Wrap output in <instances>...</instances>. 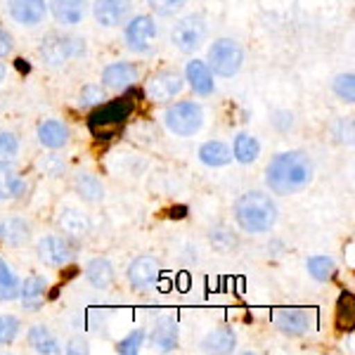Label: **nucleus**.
<instances>
[{"label": "nucleus", "instance_id": "473e14b6", "mask_svg": "<svg viewBox=\"0 0 355 355\" xmlns=\"http://www.w3.org/2000/svg\"><path fill=\"white\" fill-rule=\"evenodd\" d=\"M142 343H145V331L142 329H133L125 339L119 341L116 351L121 355H135L142 351Z\"/></svg>", "mask_w": 355, "mask_h": 355}, {"label": "nucleus", "instance_id": "dca6fc26", "mask_svg": "<svg viewBox=\"0 0 355 355\" xmlns=\"http://www.w3.org/2000/svg\"><path fill=\"white\" fill-rule=\"evenodd\" d=\"M185 81H190V88L194 90L197 95H211L216 90V81H214V73L206 62L202 60H192L187 62L185 67Z\"/></svg>", "mask_w": 355, "mask_h": 355}, {"label": "nucleus", "instance_id": "b1692460", "mask_svg": "<svg viewBox=\"0 0 355 355\" xmlns=\"http://www.w3.org/2000/svg\"><path fill=\"white\" fill-rule=\"evenodd\" d=\"M199 162L211 168H220L232 162V150L220 140H209L199 147Z\"/></svg>", "mask_w": 355, "mask_h": 355}, {"label": "nucleus", "instance_id": "f704fd0d", "mask_svg": "<svg viewBox=\"0 0 355 355\" xmlns=\"http://www.w3.org/2000/svg\"><path fill=\"white\" fill-rule=\"evenodd\" d=\"M19 334V320L15 315H0V343H12Z\"/></svg>", "mask_w": 355, "mask_h": 355}, {"label": "nucleus", "instance_id": "6e6552de", "mask_svg": "<svg viewBox=\"0 0 355 355\" xmlns=\"http://www.w3.org/2000/svg\"><path fill=\"white\" fill-rule=\"evenodd\" d=\"M157 41V21L150 15H137L125 24V43L133 53H150Z\"/></svg>", "mask_w": 355, "mask_h": 355}, {"label": "nucleus", "instance_id": "ea45409f", "mask_svg": "<svg viewBox=\"0 0 355 355\" xmlns=\"http://www.w3.org/2000/svg\"><path fill=\"white\" fill-rule=\"evenodd\" d=\"M41 168L48 175H60L64 171V159H60L57 154H48L45 159H41Z\"/></svg>", "mask_w": 355, "mask_h": 355}, {"label": "nucleus", "instance_id": "20e7f679", "mask_svg": "<svg viewBox=\"0 0 355 355\" xmlns=\"http://www.w3.org/2000/svg\"><path fill=\"white\" fill-rule=\"evenodd\" d=\"M206 64H209L211 73H216V76H223V78L234 76L244 64L242 45L237 41H232V38H218V41L209 48V62H206Z\"/></svg>", "mask_w": 355, "mask_h": 355}, {"label": "nucleus", "instance_id": "72a5a7b5", "mask_svg": "<svg viewBox=\"0 0 355 355\" xmlns=\"http://www.w3.org/2000/svg\"><path fill=\"white\" fill-rule=\"evenodd\" d=\"M334 93L343 102H353L355 100V76H353V73H341V76H336Z\"/></svg>", "mask_w": 355, "mask_h": 355}, {"label": "nucleus", "instance_id": "f03ea898", "mask_svg": "<svg viewBox=\"0 0 355 355\" xmlns=\"http://www.w3.org/2000/svg\"><path fill=\"white\" fill-rule=\"evenodd\" d=\"M234 220L249 234L270 232L277 223V204L270 194L263 192H246L234 202Z\"/></svg>", "mask_w": 355, "mask_h": 355}, {"label": "nucleus", "instance_id": "a211bd4d", "mask_svg": "<svg viewBox=\"0 0 355 355\" xmlns=\"http://www.w3.org/2000/svg\"><path fill=\"white\" fill-rule=\"evenodd\" d=\"M85 10H88L85 0H50V12H53L55 19L64 26L81 24Z\"/></svg>", "mask_w": 355, "mask_h": 355}, {"label": "nucleus", "instance_id": "e433bc0d", "mask_svg": "<svg viewBox=\"0 0 355 355\" xmlns=\"http://www.w3.org/2000/svg\"><path fill=\"white\" fill-rule=\"evenodd\" d=\"M211 244L220 251H230L234 249L237 239H234V234L230 230H225V227H216V230H211Z\"/></svg>", "mask_w": 355, "mask_h": 355}, {"label": "nucleus", "instance_id": "1a4fd4ad", "mask_svg": "<svg viewBox=\"0 0 355 355\" xmlns=\"http://www.w3.org/2000/svg\"><path fill=\"white\" fill-rule=\"evenodd\" d=\"M73 256H76V246L71 244V239L67 234H48V237H43L38 242V259L45 266L62 268L67 263H71Z\"/></svg>", "mask_w": 355, "mask_h": 355}, {"label": "nucleus", "instance_id": "6ab92c4d", "mask_svg": "<svg viewBox=\"0 0 355 355\" xmlns=\"http://www.w3.org/2000/svg\"><path fill=\"white\" fill-rule=\"evenodd\" d=\"M57 225H60V230L64 232L69 239L85 237V234L90 232L88 216L78 209H71V206H67V209L60 211V216H57Z\"/></svg>", "mask_w": 355, "mask_h": 355}, {"label": "nucleus", "instance_id": "ddd939ff", "mask_svg": "<svg viewBox=\"0 0 355 355\" xmlns=\"http://www.w3.org/2000/svg\"><path fill=\"white\" fill-rule=\"evenodd\" d=\"M130 0H95L93 5V15L97 19V24L112 28L125 21V17L130 15Z\"/></svg>", "mask_w": 355, "mask_h": 355}, {"label": "nucleus", "instance_id": "2eb2a0df", "mask_svg": "<svg viewBox=\"0 0 355 355\" xmlns=\"http://www.w3.org/2000/svg\"><path fill=\"white\" fill-rule=\"evenodd\" d=\"M137 76H140V67L133 62H114L102 71V83L112 90H125L137 81Z\"/></svg>", "mask_w": 355, "mask_h": 355}, {"label": "nucleus", "instance_id": "0eeeda50", "mask_svg": "<svg viewBox=\"0 0 355 355\" xmlns=\"http://www.w3.org/2000/svg\"><path fill=\"white\" fill-rule=\"evenodd\" d=\"M171 41L180 53L192 55L206 41V21L199 15H187L175 21L173 31H171Z\"/></svg>", "mask_w": 355, "mask_h": 355}, {"label": "nucleus", "instance_id": "4468645a", "mask_svg": "<svg viewBox=\"0 0 355 355\" xmlns=\"http://www.w3.org/2000/svg\"><path fill=\"white\" fill-rule=\"evenodd\" d=\"M275 327L287 336H301L311 329V315L303 308H282L275 313Z\"/></svg>", "mask_w": 355, "mask_h": 355}, {"label": "nucleus", "instance_id": "bb28decb", "mask_svg": "<svg viewBox=\"0 0 355 355\" xmlns=\"http://www.w3.org/2000/svg\"><path fill=\"white\" fill-rule=\"evenodd\" d=\"M85 279L95 289H107L114 282V266L107 259H93L85 266Z\"/></svg>", "mask_w": 355, "mask_h": 355}, {"label": "nucleus", "instance_id": "412c9836", "mask_svg": "<svg viewBox=\"0 0 355 355\" xmlns=\"http://www.w3.org/2000/svg\"><path fill=\"white\" fill-rule=\"evenodd\" d=\"M38 142L48 150H62L69 142V128L67 123L57 121V119H48L38 125Z\"/></svg>", "mask_w": 355, "mask_h": 355}, {"label": "nucleus", "instance_id": "c85d7f7f", "mask_svg": "<svg viewBox=\"0 0 355 355\" xmlns=\"http://www.w3.org/2000/svg\"><path fill=\"white\" fill-rule=\"evenodd\" d=\"M73 185H76V192L83 202L97 204L105 199V187H102L100 178H95L90 173H81V175H76V182H73Z\"/></svg>", "mask_w": 355, "mask_h": 355}, {"label": "nucleus", "instance_id": "423d86ee", "mask_svg": "<svg viewBox=\"0 0 355 355\" xmlns=\"http://www.w3.org/2000/svg\"><path fill=\"white\" fill-rule=\"evenodd\" d=\"M41 57L48 67H62L69 60H76L85 53V41L73 36H60V33H50L41 43Z\"/></svg>", "mask_w": 355, "mask_h": 355}, {"label": "nucleus", "instance_id": "a878e982", "mask_svg": "<svg viewBox=\"0 0 355 355\" xmlns=\"http://www.w3.org/2000/svg\"><path fill=\"white\" fill-rule=\"evenodd\" d=\"M237 348V336H234L232 327H218L202 341L204 353H234Z\"/></svg>", "mask_w": 355, "mask_h": 355}, {"label": "nucleus", "instance_id": "5701e85b", "mask_svg": "<svg viewBox=\"0 0 355 355\" xmlns=\"http://www.w3.org/2000/svg\"><path fill=\"white\" fill-rule=\"evenodd\" d=\"M31 239V227L24 218H3L0 220V242L10 246H21Z\"/></svg>", "mask_w": 355, "mask_h": 355}, {"label": "nucleus", "instance_id": "aec40b11", "mask_svg": "<svg viewBox=\"0 0 355 355\" xmlns=\"http://www.w3.org/2000/svg\"><path fill=\"white\" fill-rule=\"evenodd\" d=\"M26 192V182L24 178H19L17 168L8 159L0 162V202L5 199H17Z\"/></svg>", "mask_w": 355, "mask_h": 355}, {"label": "nucleus", "instance_id": "39448f33", "mask_svg": "<svg viewBox=\"0 0 355 355\" xmlns=\"http://www.w3.org/2000/svg\"><path fill=\"white\" fill-rule=\"evenodd\" d=\"M166 128L178 137H192L194 133H199L204 123V112L197 102H175L171 105L164 114Z\"/></svg>", "mask_w": 355, "mask_h": 355}, {"label": "nucleus", "instance_id": "9d476101", "mask_svg": "<svg viewBox=\"0 0 355 355\" xmlns=\"http://www.w3.org/2000/svg\"><path fill=\"white\" fill-rule=\"evenodd\" d=\"M185 88V78L178 71H159L147 81L145 85V95L152 102H168L182 93Z\"/></svg>", "mask_w": 355, "mask_h": 355}, {"label": "nucleus", "instance_id": "4c0bfd02", "mask_svg": "<svg viewBox=\"0 0 355 355\" xmlns=\"http://www.w3.org/2000/svg\"><path fill=\"white\" fill-rule=\"evenodd\" d=\"M19 152V140H17L15 133H8V130H0V159H12Z\"/></svg>", "mask_w": 355, "mask_h": 355}, {"label": "nucleus", "instance_id": "7c9ffc66", "mask_svg": "<svg viewBox=\"0 0 355 355\" xmlns=\"http://www.w3.org/2000/svg\"><path fill=\"white\" fill-rule=\"evenodd\" d=\"M306 268H308V272H311V277L318 279V282H329L336 275V266L329 256H311Z\"/></svg>", "mask_w": 355, "mask_h": 355}, {"label": "nucleus", "instance_id": "393cba45", "mask_svg": "<svg viewBox=\"0 0 355 355\" xmlns=\"http://www.w3.org/2000/svg\"><path fill=\"white\" fill-rule=\"evenodd\" d=\"M26 341L31 346L33 353H41V355H53V353H60V341L55 339V334L50 331L48 327L43 324H33L26 334Z\"/></svg>", "mask_w": 355, "mask_h": 355}, {"label": "nucleus", "instance_id": "2f4dec72", "mask_svg": "<svg viewBox=\"0 0 355 355\" xmlns=\"http://www.w3.org/2000/svg\"><path fill=\"white\" fill-rule=\"evenodd\" d=\"M107 100V90L102 88V85H95V83H88L81 88V93H78V105L81 107H100L102 102Z\"/></svg>", "mask_w": 355, "mask_h": 355}, {"label": "nucleus", "instance_id": "7ed1b4c3", "mask_svg": "<svg viewBox=\"0 0 355 355\" xmlns=\"http://www.w3.org/2000/svg\"><path fill=\"white\" fill-rule=\"evenodd\" d=\"M135 105L130 97H119L112 102H102L97 110L88 116V128L97 140H112L116 137L119 128L133 116Z\"/></svg>", "mask_w": 355, "mask_h": 355}, {"label": "nucleus", "instance_id": "4be33fe9", "mask_svg": "<svg viewBox=\"0 0 355 355\" xmlns=\"http://www.w3.org/2000/svg\"><path fill=\"white\" fill-rule=\"evenodd\" d=\"M178 322L173 318H159L154 322V329H152V343L164 353H171L178 348Z\"/></svg>", "mask_w": 355, "mask_h": 355}, {"label": "nucleus", "instance_id": "37998d69", "mask_svg": "<svg viewBox=\"0 0 355 355\" xmlns=\"http://www.w3.org/2000/svg\"><path fill=\"white\" fill-rule=\"evenodd\" d=\"M5 76H8V69H5V64L0 62V83L5 81Z\"/></svg>", "mask_w": 355, "mask_h": 355}, {"label": "nucleus", "instance_id": "f257e3e1", "mask_svg": "<svg viewBox=\"0 0 355 355\" xmlns=\"http://www.w3.org/2000/svg\"><path fill=\"white\" fill-rule=\"evenodd\" d=\"M266 182L272 194H299L313 182V162L306 152L291 150L272 157L266 168Z\"/></svg>", "mask_w": 355, "mask_h": 355}, {"label": "nucleus", "instance_id": "9b49d317", "mask_svg": "<svg viewBox=\"0 0 355 355\" xmlns=\"http://www.w3.org/2000/svg\"><path fill=\"white\" fill-rule=\"evenodd\" d=\"M162 277V266L152 256H137L128 266V282L133 289H152Z\"/></svg>", "mask_w": 355, "mask_h": 355}, {"label": "nucleus", "instance_id": "f8f14e48", "mask_svg": "<svg viewBox=\"0 0 355 355\" xmlns=\"http://www.w3.org/2000/svg\"><path fill=\"white\" fill-rule=\"evenodd\" d=\"M10 17L21 26H38L45 19L48 3L45 0H8Z\"/></svg>", "mask_w": 355, "mask_h": 355}, {"label": "nucleus", "instance_id": "cd10ccee", "mask_svg": "<svg viewBox=\"0 0 355 355\" xmlns=\"http://www.w3.org/2000/svg\"><path fill=\"white\" fill-rule=\"evenodd\" d=\"M259 154H261V145H259V140H256L254 135L239 133L237 137H234V142H232V159H237L239 164H244V166L254 164L256 159H259Z\"/></svg>", "mask_w": 355, "mask_h": 355}, {"label": "nucleus", "instance_id": "c756f323", "mask_svg": "<svg viewBox=\"0 0 355 355\" xmlns=\"http://www.w3.org/2000/svg\"><path fill=\"white\" fill-rule=\"evenodd\" d=\"M19 277L12 268L0 259V301H15L19 299Z\"/></svg>", "mask_w": 355, "mask_h": 355}, {"label": "nucleus", "instance_id": "c9c22d12", "mask_svg": "<svg viewBox=\"0 0 355 355\" xmlns=\"http://www.w3.org/2000/svg\"><path fill=\"white\" fill-rule=\"evenodd\" d=\"M150 8L162 17H173L187 5V0H147Z\"/></svg>", "mask_w": 355, "mask_h": 355}, {"label": "nucleus", "instance_id": "f3484780", "mask_svg": "<svg viewBox=\"0 0 355 355\" xmlns=\"http://www.w3.org/2000/svg\"><path fill=\"white\" fill-rule=\"evenodd\" d=\"M45 294H48V279L38 277V275H31V277L24 279V284H19L21 306H24L28 313L41 311L43 301H45Z\"/></svg>", "mask_w": 355, "mask_h": 355}, {"label": "nucleus", "instance_id": "79ce46f5", "mask_svg": "<svg viewBox=\"0 0 355 355\" xmlns=\"http://www.w3.org/2000/svg\"><path fill=\"white\" fill-rule=\"evenodd\" d=\"M67 353H88V346L83 341H71L67 348Z\"/></svg>", "mask_w": 355, "mask_h": 355}, {"label": "nucleus", "instance_id": "58836bf2", "mask_svg": "<svg viewBox=\"0 0 355 355\" xmlns=\"http://www.w3.org/2000/svg\"><path fill=\"white\" fill-rule=\"evenodd\" d=\"M353 296L351 294H343L339 301V327L341 329H351L353 324Z\"/></svg>", "mask_w": 355, "mask_h": 355}, {"label": "nucleus", "instance_id": "a19ab883", "mask_svg": "<svg viewBox=\"0 0 355 355\" xmlns=\"http://www.w3.org/2000/svg\"><path fill=\"white\" fill-rule=\"evenodd\" d=\"M12 48H15V41H12V36H10V31H5V28L0 26V57H8L12 53Z\"/></svg>", "mask_w": 355, "mask_h": 355}]
</instances>
